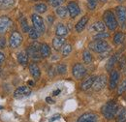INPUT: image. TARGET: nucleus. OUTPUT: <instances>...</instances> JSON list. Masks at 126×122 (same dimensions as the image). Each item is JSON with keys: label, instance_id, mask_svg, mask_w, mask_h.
Returning <instances> with one entry per match:
<instances>
[{"label": "nucleus", "instance_id": "4468645a", "mask_svg": "<svg viewBox=\"0 0 126 122\" xmlns=\"http://www.w3.org/2000/svg\"><path fill=\"white\" fill-rule=\"evenodd\" d=\"M97 115L93 112H85L81 114L78 119V122H97Z\"/></svg>", "mask_w": 126, "mask_h": 122}, {"label": "nucleus", "instance_id": "f704fd0d", "mask_svg": "<svg viewBox=\"0 0 126 122\" xmlns=\"http://www.w3.org/2000/svg\"><path fill=\"white\" fill-rule=\"evenodd\" d=\"M56 72H57L59 75H64V74H66V72H67V67H66V65H65V64H59V65H57V67H56Z\"/></svg>", "mask_w": 126, "mask_h": 122}, {"label": "nucleus", "instance_id": "ea45409f", "mask_svg": "<svg viewBox=\"0 0 126 122\" xmlns=\"http://www.w3.org/2000/svg\"><path fill=\"white\" fill-rule=\"evenodd\" d=\"M46 102H47V104H54V101H53L50 97H47V98H46Z\"/></svg>", "mask_w": 126, "mask_h": 122}, {"label": "nucleus", "instance_id": "4c0bfd02", "mask_svg": "<svg viewBox=\"0 0 126 122\" xmlns=\"http://www.w3.org/2000/svg\"><path fill=\"white\" fill-rule=\"evenodd\" d=\"M6 46V40L3 37H0V49L4 48Z\"/></svg>", "mask_w": 126, "mask_h": 122}, {"label": "nucleus", "instance_id": "b1692460", "mask_svg": "<svg viewBox=\"0 0 126 122\" xmlns=\"http://www.w3.org/2000/svg\"><path fill=\"white\" fill-rule=\"evenodd\" d=\"M16 0H0V9L8 10L15 5Z\"/></svg>", "mask_w": 126, "mask_h": 122}, {"label": "nucleus", "instance_id": "a19ab883", "mask_svg": "<svg viewBox=\"0 0 126 122\" xmlns=\"http://www.w3.org/2000/svg\"><path fill=\"white\" fill-rule=\"evenodd\" d=\"M4 60H5V56H4V54H3V53L0 51V65H1V64L4 62Z\"/></svg>", "mask_w": 126, "mask_h": 122}, {"label": "nucleus", "instance_id": "8fccbe9b", "mask_svg": "<svg viewBox=\"0 0 126 122\" xmlns=\"http://www.w3.org/2000/svg\"><path fill=\"white\" fill-rule=\"evenodd\" d=\"M1 108H2V107H0V109H1Z\"/></svg>", "mask_w": 126, "mask_h": 122}, {"label": "nucleus", "instance_id": "58836bf2", "mask_svg": "<svg viewBox=\"0 0 126 122\" xmlns=\"http://www.w3.org/2000/svg\"><path fill=\"white\" fill-rule=\"evenodd\" d=\"M61 116H60V114H54L51 118H50V120H49V122H53L54 120H57V119H59Z\"/></svg>", "mask_w": 126, "mask_h": 122}, {"label": "nucleus", "instance_id": "bb28decb", "mask_svg": "<svg viewBox=\"0 0 126 122\" xmlns=\"http://www.w3.org/2000/svg\"><path fill=\"white\" fill-rule=\"evenodd\" d=\"M82 60L84 62V64H91L93 61L92 54L90 53L89 50H84L82 52Z\"/></svg>", "mask_w": 126, "mask_h": 122}, {"label": "nucleus", "instance_id": "5701e85b", "mask_svg": "<svg viewBox=\"0 0 126 122\" xmlns=\"http://www.w3.org/2000/svg\"><path fill=\"white\" fill-rule=\"evenodd\" d=\"M105 28H106V25H105L104 22H102V21H96V22H94V23L92 24L90 30L99 33V32H104V31H105Z\"/></svg>", "mask_w": 126, "mask_h": 122}, {"label": "nucleus", "instance_id": "ddd939ff", "mask_svg": "<svg viewBox=\"0 0 126 122\" xmlns=\"http://www.w3.org/2000/svg\"><path fill=\"white\" fill-rule=\"evenodd\" d=\"M119 80V73L116 70H111L110 75V81H109V87L110 90H113L115 87H117V83Z\"/></svg>", "mask_w": 126, "mask_h": 122}, {"label": "nucleus", "instance_id": "9d476101", "mask_svg": "<svg viewBox=\"0 0 126 122\" xmlns=\"http://www.w3.org/2000/svg\"><path fill=\"white\" fill-rule=\"evenodd\" d=\"M12 25V19L7 15L0 16V35L5 34Z\"/></svg>", "mask_w": 126, "mask_h": 122}, {"label": "nucleus", "instance_id": "e433bc0d", "mask_svg": "<svg viewBox=\"0 0 126 122\" xmlns=\"http://www.w3.org/2000/svg\"><path fill=\"white\" fill-rule=\"evenodd\" d=\"M97 1L98 0H87V7L89 10H94L97 6Z\"/></svg>", "mask_w": 126, "mask_h": 122}, {"label": "nucleus", "instance_id": "cd10ccee", "mask_svg": "<svg viewBox=\"0 0 126 122\" xmlns=\"http://www.w3.org/2000/svg\"><path fill=\"white\" fill-rule=\"evenodd\" d=\"M19 23H20V27H21L22 32H24V33H28V32H29L30 27H29V24H28V22H27V19H26L24 16H22V17L20 18Z\"/></svg>", "mask_w": 126, "mask_h": 122}, {"label": "nucleus", "instance_id": "2eb2a0df", "mask_svg": "<svg viewBox=\"0 0 126 122\" xmlns=\"http://www.w3.org/2000/svg\"><path fill=\"white\" fill-rule=\"evenodd\" d=\"M95 78H96L95 76H88L87 78H85V79L81 82V84H80V89L83 90V91H86V90H88L89 88H91L92 85H93V82H94Z\"/></svg>", "mask_w": 126, "mask_h": 122}, {"label": "nucleus", "instance_id": "f8f14e48", "mask_svg": "<svg viewBox=\"0 0 126 122\" xmlns=\"http://www.w3.org/2000/svg\"><path fill=\"white\" fill-rule=\"evenodd\" d=\"M67 9H68V13L72 18H75L76 16H78L80 13V9L79 6L78 5L77 2L75 1H70L67 5Z\"/></svg>", "mask_w": 126, "mask_h": 122}, {"label": "nucleus", "instance_id": "7ed1b4c3", "mask_svg": "<svg viewBox=\"0 0 126 122\" xmlns=\"http://www.w3.org/2000/svg\"><path fill=\"white\" fill-rule=\"evenodd\" d=\"M88 47L96 53H103L110 48V45L105 40H94L91 43H89Z\"/></svg>", "mask_w": 126, "mask_h": 122}, {"label": "nucleus", "instance_id": "aec40b11", "mask_svg": "<svg viewBox=\"0 0 126 122\" xmlns=\"http://www.w3.org/2000/svg\"><path fill=\"white\" fill-rule=\"evenodd\" d=\"M65 45V39L63 37L56 36L55 38H53L52 40V47L55 50H59L60 48H62V46Z\"/></svg>", "mask_w": 126, "mask_h": 122}, {"label": "nucleus", "instance_id": "f3484780", "mask_svg": "<svg viewBox=\"0 0 126 122\" xmlns=\"http://www.w3.org/2000/svg\"><path fill=\"white\" fill-rule=\"evenodd\" d=\"M29 71H30V74H31V76L35 78V79H37V78H39L40 76H41V71H40V68H39V66L35 63V62H32L29 64Z\"/></svg>", "mask_w": 126, "mask_h": 122}, {"label": "nucleus", "instance_id": "c9c22d12", "mask_svg": "<svg viewBox=\"0 0 126 122\" xmlns=\"http://www.w3.org/2000/svg\"><path fill=\"white\" fill-rule=\"evenodd\" d=\"M64 1L65 0H47V2H48V4L50 5V6H52V7H59V6H61L63 3H64Z\"/></svg>", "mask_w": 126, "mask_h": 122}, {"label": "nucleus", "instance_id": "6e6552de", "mask_svg": "<svg viewBox=\"0 0 126 122\" xmlns=\"http://www.w3.org/2000/svg\"><path fill=\"white\" fill-rule=\"evenodd\" d=\"M115 15L118 23L121 26H126V8L124 6L115 7Z\"/></svg>", "mask_w": 126, "mask_h": 122}, {"label": "nucleus", "instance_id": "473e14b6", "mask_svg": "<svg viewBox=\"0 0 126 122\" xmlns=\"http://www.w3.org/2000/svg\"><path fill=\"white\" fill-rule=\"evenodd\" d=\"M28 35H29V38L32 39V40H37L40 36L39 32L36 30L34 27H30V30L28 32Z\"/></svg>", "mask_w": 126, "mask_h": 122}, {"label": "nucleus", "instance_id": "2f4dec72", "mask_svg": "<svg viewBox=\"0 0 126 122\" xmlns=\"http://www.w3.org/2000/svg\"><path fill=\"white\" fill-rule=\"evenodd\" d=\"M71 51H72V46L70 45V44H65L64 46H62V50H61V52H62V56H68L70 53H71Z\"/></svg>", "mask_w": 126, "mask_h": 122}, {"label": "nucleus", "instance_id": "a211bd4d", "mask_svg": "<svg viewBox=\"0 0 126 122\" xmlns=\"http://www.w3.org/2000/svg\"><path fill=\"white\" fill-rule=\"evenodd\" d=\"M118 58H119V53L117 52V53L113 54L110 59L108 60L107 64H106V70H107L108 72H110L111 70H113V67H114V65L116 64V62H117V60H118Z\"/></svg>", "mask_w": 126, "mask_h": 122}, {"label": "nucleus", "instance_id": "423d86ee", "mask_svg": "<svg viewBox=\"0 0 126 122\" xmlns=\"http://www.w3.org/2000/svg\"><path fill=\"white\" fill-rule=\"evenodd\" d=\"M23 38L21 36V34L17 31H14L9 38V46L11 48H17L18 46L22 44Z\"/></svg>", "mask_w": 126, "mask_h": 122}, {"label": "nucleus", "instance_id": "c756f323", "mask_svg": "<svg viewBox=\"0 0 126 122\" xmlns=\"http://www.w3.org/2000/svg\"><path fill=\"white\" fill-rule=\"evenodd\" d=\"M109 37H110V34L105 32V31L104 32H99V33L95 34L93 36L94 40H105V39H108Z\"/></svg>", "mask_w": 126, "mask_h": 122}, {"label": "nucleus", "instance_id": "49530a36", "mask_svg": "<svg viewBox=\"0 0 126 122\" xmlns=\"http://www.w3.org/2000/svg\"><path fill=\"white\" fill-rule=\"evenodd\" d=\"M100 1H102V2H106L107 0H100Z\"/></svg>", "mask_w": 126, "mask_h": 122}, {"label": "nucleus", "instance_id": "f257e3e1", "mask_svg": "<svg viewBox=\"0 0 126 122\" xmlns=\"http://www.w3.org/2000/svg\"><path fill=\"white\" fill-rule=\"evenodd\" d=\"M117 111H118V105L116 104L115 101H112V100L107 102L101 108V112H102L103 116L109 120L114 118Z\"/></svg>", "mask_w": 126, "mask_h": 122}, {"label": "nucleus", "instance_id": "72a5a7b5", "mask_svg": "<svg viewBox=\"0 0 126 122\" xmlns=\"http://www.w3.org/2000/svg\"><path fill=\"white\" fill-rule=\"evenodd\" d=\"M116 120L117 122H126V109L120 110V112L117 115Z\"/></svg>", "mask_w": 126, "mask_h": 122}, {"label": "nucleus", "instance_id": "a18cd8bd", "mask_svg": "<svg viewBox=\"0 0 126 122\" xmlns=\"http://www.w3.org/2000/svg\"><path fill=\"white\" fill-rule=\"evenodd\" d=\"M28 84H29V85H34V82H33L32 80H29V81H28Z\"/></svg>", "mask_w": 126, "mask_h": 122}, {"label": "nucleus", "instance_id": "79ce46f5", "mask_svg": "<svg viewBox=\"0 0 126 122\" xmlns=\"http://www.w3.org/2000/svg\"><path fill=\"white\" fill-rule=\"evenodd\" d=\"M125 64H126V59H125V56H124L123 61H122V59H121V61H120V68H123V67L125 66Z\"/></svg>", "mask_w": 126, "mask_h": 122}, {"label": "nucleus", "instance_id": "c03bdc74", "mask_svg": "<svg viewBox=\"0 0 126 122\" xmlns=\"http://www.w3.org/2000/svg\"><path fill=\"white\" fill-rule=\"evenodd\" d=\"M47 20H48V22L51 24V23L53 22V17H52V15H47Z\"/></svg>", "mask_w": 126, "mask_h": 122}, {"label": "nucleus", "instance_id": "0eeeda50", "mask_svg": "<svg viewBox=\"0 0 126 122\" xmlns=\"http://www.w3.org/2000/svg\"><path fill=\"white\" fill-rule=\"evenodd\" d=\"M86 68L81 63H76L72 68V74L76 79H81L86 75Z\"/></svg>", "mask_w": 126, "mask_h": 122}, {"label": "nucleus", "instance_id": "412c9836", "mask_svg": "<svg viewBox=\"0 0 126 122\" xmlns=\"http://www.w3.org/2000/svg\"><path fill=\"white\" fill-rule=\"evenodd\" d=\"M17 62L22 65V66H26L28 63V54L25 51H20L17 53Z\"/></svg>", "mask_w": 126, "mask_h": 122}, {"label": "nucleus", "instance_id": "9b49d317", "mask_svg": "<svg viewBox=\"0 0 126 122\" xmlns=\"http://www.w3.org/2000/svg\"><path fill=\"white\" fill-rule=\"evenodd\" d=\"M31 94V89L28 86H19L14 92V97L16 99H22Z\"/></svg>", "mask_w": 126, "mask_h": 122}, {"label": "nucleus", "instance_id": "f03ea898", "mask_svg": "<svg viewBox=\"0 0 126 122\" xmlns=\"http://www.w3.org/2000/svg\"><path fill=\"white\" fill-rule=\"evenodd\" d=\"M103 20H104L105 25L110 31H114L118 26V21H117L116 15H114V13L112 11H110V10L106 11L103 14Z\"/></svg>", "mask_w": 126, "mask_h": 122}, {"label": "nucleus", "instance_id": "7c9ffc66", "mask_svg": "<svg viewBox=\"0 0 126 122\" xmlns=\"http://www.w3.org/2000/svg\"><path fill=\"white\" fill-rule=\"evenodd\" d=\"M126 92V78H124L117 86V95H122Z\"/></svg>", "mask_w": 126, "mask_h": 122}, {"label": "nucleus", "instance_id": "09e8293b", "mask_svg": "<svg viewBox=\"0 0 126 122\" xmlns=\"http://www.w3.org/2000/svg\"><path fill=\"white\" fill-rule=\"evenodd\" d=\"M0 74H1V69H0Z\"/></svg>", "mask_w": 126, "mask_h": 122}, {"label": "nucleus", "instance_id": "39448f33", "mask_svg": "<svg viewBox=\"0 0 126 122\" xmlns=\"http://www.w3.org/2000/svg\"><path fill=\"white\" fill-rule=\"evenodd\" d=\"M40 46H41V44H39L37 42L32 43L26 49V52H27L28 56L31 57L34 60H39L42 57L41 54H40Z\"/></svg>", "mask_w": 126, "mask_h": 122}, {"label": "nucleus", "instance_id": "6ab92c4d", "mask_svg": "<svg viewBox=\"0 0 126 122\" xmlns=\"http://www.w3.org/2000/svg\"><path fill=\"white\" fill-rule=\"evenodd\" d=\"M68 32H69V30H68L67 26L64 25L61 22H59L56 25V27H55V34H56V36L64 37V36H66L68 34Z\"/></svg>", "mask_w": 126, "mask_h": 122}, {"label": "nucleus", "instance_id": "c85d7f7f", "mask_svg": "<svg viewBox=\"0 0 126 122\" xmlns=\"http://www.w3.org/2000/svg\"><path fill=\"white\" fill-rule=\"evenodd\" d=\"M34 10L35 12H37L38 14H44L46 13L47 10V6L45 3H39V4H36L34 6Z\"/></svg>", "mask_w": 126, "mask_h": 122}, {"label": "nucleus", "instance_id": "37998d69", "mask_svg": "<svg viewBox=\"0 0 126 122\" xmlns=\"http://www.w3.org/2000/svg\"><path fill=\"white\" fill-rule=\"evenodd\" d=\"M60 92H61L60 89H56V90H54V91L52 92V95H53V96H57L58 94H60Z\"/></svg>", "mask_w": 126, "mask_h": 122}, {"label": "nucleus", "instance_id": "dca6fc26", "mask_svg": "<svg viewBox=\"0 0 126 122\" xmlns=\"http://www.w3.org/2000/svg\"><path fill=\"white\" fill-rule=\"evenodd\" d=\"M88 19H89V18H88L87 15H83L79 21L77 22V24H76V26H75V29H76V31H77L78 33H80L81 31L85 28V26H86V24H87V22H88Z\"/></svg>", "mask_w": 126, "mask_h": 122}, {"label": "nucleus", "instance_id": "1a4fd4ad", "mask_svg": "<svg viewBox=\"0 0 126 122\" xmlns=\"http://www.w3.org/2000/svg\"><path fill=\"white\" fill-rule=\"evenodd\" d=\"M106 84H107V76L105 75H100V76H96L94 82H93V85H92V88L95 91H100L105 88Z\"/></svg>", "mask_w": 126, "mask_h": 122}, {"label": "nucleus", "instance_id": "a878e982", "mask_svg": "<svg viewBox=\"0 0 126 122\" xmlns=\"http://www.w3.org/2000/svg\"><path fill=\"white\" fill-rule=\"evenodd\" d=\"M55 13H56V15H58L60 18H65L67 16V15H68V9H67V7L59 6V7L56 8Z\"/></svg>", "mask_w": 126, "mask_h": 122}, {"label": "nucleus", "instance_id": "393cba45", "mask_svg": "<svg viewBox=\"0 0 126 122\" xmlns=\"http://www.w3.org/2000/svg\"><path fill=\"white\" fill-rule=\"evenodd\" d=\"M123 40H124V34H123L121 31H119V32H116V33L114 34L112 42H113L114 45L118 46V45H120V44L123 42Z\"/></svg>", "mask_w": 126, "mask_h": 122}, {"label": "nucleus", "instance_id": "de8ad7c7", "mask_svg": "<svg viewBox=\"0 0 126 122\" xmlns=\"http://www.w3.org/2000/svg\"><path fill=\"white\" fill-rule=\"evenodd\" d=\"M33 1H39V0H33Z\"/></svg>", "mask_w": 126, "mask_h": 122}, {"label": "nucleus", "instance_id": "4be33fe9", "mask_svg": "<svg viewBox=\"0 0 126 122\" xmlns=\"http://www.w3.org/2000/svg\"><path fill=\"white\" fill-rule=\"evenodd\" d=\"M40 54L43 58H47L50 55V47L49 46L44 43V44H41L40 46Z\"/></svg>", "mask_w": 126, "mask_h": 122}, {"label": "nucleus", "instance_id": "20e7f679", "mask_svg": "<svg viewBox=\"0 0 126 122\" xmlns=\"http://www.w3.org/2000/svg\"><path fill=\"white\" fill-rule=\"evenodd\" d=\"M31 20L33 23V27L39 32V34H44L46 31V25H45V21L43 19L42 16L38 15V14H33L31 15Z\"/></svg>", "mask_w": 126, "mask_h": 122}]
</instances>
